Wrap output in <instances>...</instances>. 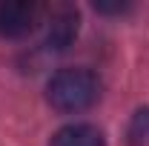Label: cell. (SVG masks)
<instances>
[{"instance_id":"5","label":"cell","mask_w":149,"mask_h":146,"mask_svg":"<svg viewBox=\"0 0 149 146\" xmlns=\"http://www.w3.org/2000/svg\"><path fill=\"white\" fill-rule=\"evenodd\" d=\"M129 146H149V109H138L126 129Z\"/></svg>"},{"instance_id":"6","label":"cell","mask_w":149,"mask_h":146,"mask_svg":"<svg viewBox=\"0 0 149 146\" xmlns=\"http://www.w3.org/2000/svg\"><path fill=\"white\" fill-rule=\"evenodd\" d=\"M95 9L103 15H120V12H129L132 6L129 3H95Z\"/></svg>"},{"instance_id":"1","label":"cell","mask_w":149,"mask_h":146,"mask_svg":"<svg viewBox=\"0 0 149 146\" xmlns=\"http://www.w3.org/2000/svg\"><path fill=\"white\" fill-rule=\"evenodd\" d=\"M46 97L57 112L63 115H74V112H86L89 106L97 103L100 97V80L97 74L89 69H60L52 74L49 86H46Z\"/></svg>"},{"instance_id":"4","label":"cell","mask_w":149,"mask_h":146,"mask_svg":"<svg viewBox=\"0 0 149 146\" xmlns=\"http://www.w3.org/2000/svg\"><path fill=\"white\" fill-rule=\"evenodd\" d=\"M49 146H106L103 132L92 123H69L52 135Z\"/></svg>"},{"instance_id":"2","label":"cell","mask_w":149,"mask_h":146,"mask_svg":"<svg viewBox=\"0 0 149 146\" xmlns=\"http://www.w3.org/2000/svg\"><path fill=\"white\" fill-rule=\"evenodd\" d=\"M43 9L32 3V0H9L0 3V35L3 37H26L35 32V26L40 23Z\"/></svg>"},{"instance_id":"3","label":"cell","mask_w":149,"mask_h":146,"mask_svg":"<svg viewBox=\"0 0 149 146\" xmlns=\"http://www.w3.org/2000/svg\"><path fill=\"white\" fill-rule=\"evenodd\" d=\"M80 29V17L77 12L69 6H60L57 12H52L49 17V29H46V49L49 52H66L77 37Z\"/></svg>"}]
</instances>
